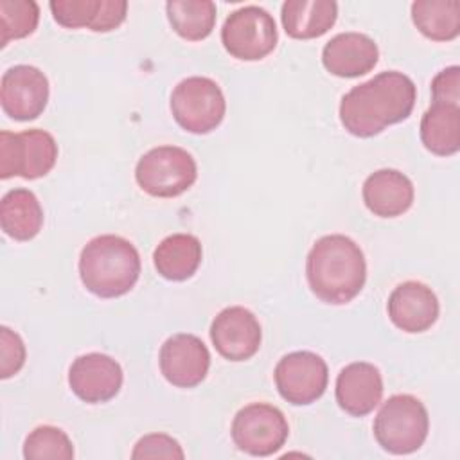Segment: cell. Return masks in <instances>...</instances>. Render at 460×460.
I'll return each instance as SVG.
<instances>
[{"label": "cell", "instance_id": "6da1fadb", "mask_svg": "<svg viewBox=\"0 0 460 460\" xmlns=\"http://www.w3.org/2000/svg\"><path fill=\"white\" fill-rule=\"evenodd\" d=\"M417 99L415 83L402 72L386 70L352 86L340 102L341 126L354 137L370 138L386 126L410 117Z\"/></svg>", "mask_w": 460, "mask_h": 460}, {"label": "cell", "instance_id": "7a4b0ae2", "mask_svg": "<svg viewBox=\"0 0 460 460\" xmlns=\"http://www.w3.org/2000/svg\"><path fill=\"white\" fill-rule=\"evenodd\" d=\"M305 277L316 298L343 305L361 293L367 280V261L359 244L350 237L323 235L307 253Z\"/></svg>", "mask_w": 460, "mask_h": 460}, {"label": "cell", "instance_id": "3957f363", "mask_svg": "<svg viewBox=\"0 0 460 460\" xmlns=\"http://www.w3.org/2000/svg\"><path fill=\"white\" fill-rule=\"evenodd\" d=\"M140 268L135 244L115 234L90 239L79 255L81 282L101 298H117L131 291L140 277Z\"/></svg>", "mask_w": 460, "mask_h": 460}, {"label": "cell", "instance_id": "277c9868", "mask_svg": "<svg viewBox=\"0 0 460 460\" xmlns=\"http://www.w3.org/2000/svg\"><path fill=\"white\" fill-rule=\"evenodd\" d=\"M377 444L392 455H410L424 444L429 431L426 406L410 394H397L383 402L374 419Z\"/></svg>", "mask_w": 460, "mask_h": 460}, {"label": "cell", "instance_id": "5b68a950", "mask_svg": "<svg viewBox=\"0 0 460 460\" xmlns=\"http://www.w3.org/2000/svg\"><path fill=\"white\" fill-rule=\"evenodd\" d=\"M198 178L196 160L178 146H158L140 156L135 167L138 187L155 198H176Z\"/></svg>", "mask_w": 460, "mask_h": 460}, {"label": "cell", "instance_id": "8992f818", "mask_svg": "<svg viewBox=\"0 0 460 460\" xmlns=\"http://www.w3.org/2000/svg\"><path fill=\"white\" fill-rule=\"evenodd\" d=\"M225 111V95L210 77H187L171 93V113L178 126L189 133L207 135L214 131L223 122Z\"/></svg>", "mask_w": 460, "mask_h": 460}, {"label": "cell", "instance_id": "52a82bcc", "mask_svg": "<svg viewBox=\"0 0 460 460\" xmlns=\"http://www.w3.org/2000/svg\"><path fill=\"white\" fill-rule=\"evenodd\" d=\"M58 160V144L45 129L0 133V178L36 180L50 172Z\"/></svg>", "mask_w": 460, "mask_h": 460}, {"label": "cell", "instance_id": "ba28073f", "mask_svg": "<svg viewBox=\"0 0 460 460\" xmlns=\"http://www.w3.org/2000/svg\"><path fill=\"white\" fill-rule=\"evenodd\" d=\"M273 16L259 5H244L228 14L221 29L225 50L241 61H259L277 47Z\"/></svg>", "mask_w": 460, "mask_h": 460}, {"label": "cell", "instance_id": "9c48e42d", "mask_svg": "<svg viewBox=\"0 0 460 460\" xmlns=\"http://www.w3.org/2000/svg\"><path fill=\"white\" fill-rule=\"evenodd\" d=\"M289 426L284 413L268 402H250L232 420L234 444L252 456H270L288 440Z\"/></svg>", "mask_w": 460, "mask_h": 460}, {"label": "cell", "instance_id": "30bf717a", "mask_svg": "<svg viewBox=\"0 0 460 460\" xmlns=\"http://www.w3.org/2000/svg\"><path fill=\"white\" fill-rule=\"evenodd\" d=\"M273 379L284 401L295 406H304L323 395L329 381V368L322 356L311 350H295L279 359Z\"/></svg>", "mask_w": 460, "mask_h": 460}, {"label": "cell", "instance_id": "8fae6325", "mask_svg": "<svg viewBox=\"0 0 460 460\" xmlns=\"http://www.w3.org/2000/svg\"><path fill=\"white\" fill-rule=\"evenodd\" d=\"M49 102V79L32 65H14L0 81V104L5 115L25 122L38 119Z\"/></svg>", "mask_w": 460, "mask_h": 460}, {"label": "cell", "instance_id": "7c38bea8", "mask_svg": "<svg viewBox=\"0 0 460 460\" xmlns=\"http://www.w3.org/2000/svg\"><path fill=\"white\" fill-rule=\"evenodd\" d=\"M214 349L228 361H246L257 354L262 331L255 314L243 305L225 307L210 323Z\"/></svg>", "mask_w": 460, "mask_h": 460}, {"label": "cell", "instance_id": "4fadbf2b", "mask_svg": "<svg viewBox=\"0 0 460 460\" xmlns=\"http://www.w3.org/2000/svg\"><path fill=\"white\" fill-rule=\"evenodd\" d=\"M158 361L167 383L178 388H194L208 374L210 352L198 336L178 332L164 341Z\"/></svg>", "mask_w": 460, "mask_h": 460}, {"label": "cell", "instance_id": "5bb4252c", "mask_svg": "<svg viewBox=\"0 0 460 460\" xmlns=\"http://www.w3.org/2000/svg\"><path fill=\"white\" fill-rule=\"evenodd\" d=\"M124 374L117 359L101 352H88L75 358L68 370L70 390L88 404L113 399L122 386Z\"/></svg>", "mask_w": 460, "mask_h": 460}, {"label": "cell", "instance_id": "9a60e30c", "mask_svg": "<svg viewBox=\"0 0 460 460\" xmlns=\"http://www.w3.org/2000/svg\"><path fill=\"white\" fill-rule=\"evenodd\" d=\"M392 323L410 334L428 331L438 318V298L433 289L419 280H406L394 288L388 296Z\"/></svg>", "mask_w": 460, "mask_h": 460}, {"label": "cell", "instance_id": "2e32d148", "mask_svg": "<svg viewBox=\"0 0 460 460\" xmlns=\"http://www.w3.org/2000/svg\"><path fill=\"white\" fill-rule=\"evenodd\" d=\"M336 402L352 415L365 417L381 402L383 377L376 365L367 361H354L343 367L336 377Z\"/></svg>", "mask_w": 460, "mask_h": 460}, {"label": "cell", "instance_id": "e0dca14e", "mask_svg": "<svg viewBox=\"0 0 460 460\" xmlns=\"http://www.w3.org/2000/svg\"><path fill=\"white\" fill-rule=\"evenodd\" d=\"M379 59L376 41L361 32H340L332 36L323 50L322 63L325 70L338 77H359L368 74Z\"/></svg>", "mask_w": 460, "mask_h": 460}, {"label": "cell", "instance_id": "ac0fdd59", "mask_svg": "<svg viewBox=\"0 0 460 460\" xmlns=\"http://www.w3.org/2000/svg\"><path fill=\"white\" fill-rule=\"evenodd\" d=\"M54 20L66 29L88 27L93 32L117 29L128 14L126 0H52Z\"/></svg>", "mask_w": 460, "mask_h": 460}, {"label": "cell", "instance_id": "d6986e66", "mask_svg": "<svg viewBox=\"0 0 460 460\" xmlns=\"http://www.w3.org/2000/svg\"><path fill=\"white\" fill-rule=\"evenodd\" d=\"M361 194L367 208L377 217L402 216L415 198L411 180L397 169H379L368 174Z\"/></svg>", "mask_w": 460, "mask_h": 460}, {"label": "cell", "instance_id": "ffe728a7", "mask_svg": "<svg viewBox=\"0 0 460 460\" xmlns=\"http://www.w3.org/2000/svg\"><path fill=\"white\" fill-rule=\"evenodd\" d=\"M282 27L293 40L323 36L338 18V4L332 0H286L280 9Z\"/></svg>", "mask_w": 460, "mask_h": 460}, {"label": "cell", "instance_id": "44dd1931", "mask_svg": "<svg viewBox=\"0 0 460 460\" xmlns=\"http://www.w3.org/2000/svg\"><path fill=\"white\" fill-rule=\"evenodd\" d=\"M201 243L192 234H172L160 241L153 252V264L160 277L183 282L190 279L201 264Z\"/></svg>", "mask_w": 460, "mask_h": 460}, {"label": "cell", "instance_id": "7402d4cb", "mask_svg": "<svg viewBox=\"0 0 460 460\" xmlns=\"http://www.w3.org/2000/svg\"><path fill=\"white\" fill-rule=\"evenodd\" d=\"M0 225L14 241L34 239L43 226V208L29 189H11L0 201Z\"/></svg>", "mask_w": 460, "mask_h": 460}, {"label": "cell", "instance_id": "603a6c76", "mask_svg": "<svg viewBox=\"0 0 460 460\" xmlns=\"http://www.w3.org/2000/svg\"><path fill=\"white\" fill-rule=\"evenodd\" d=\"M420 142L437 156H451L460 149V106L431 102L420 119Z\"/></svg>", "mask_w": 460, "mask_h": 460}, {"label": "cell", "instance_id": "cb8c5ba5", "mask_svg": "<svg viewBox=\"0 0 460 460\" xmlns=\"http://www.w3.org/2000/svg\"><path fill=\"white\" fill-rule=\"evenodd\" d=\"M411 20L428 40L451 41L460 34V2L417 0L411 4Z\"/></svg>", "mask_w": 460, "mask_h": 460}, {"label": "cell", "instance_id": "d4e9b609", "mask_svg": "<svg viewBox=\"0 0 460 460\" xmlns=\"http://www.w3.org/2000/svg\"><path fill=\"white\" fill-rule=\"evenodd\" d=\"M165 11L172 31L189 41L205 40L216 25V4L210 0H169Z\"/></svg>", "mask_w": 460, "mask_h": 460}, {"label": "cell", "instance_id": "484cf974", "mask_svg": "<svg viewBox=\"0 0 460 460\" xmlns=\"http://www.w3.org/2000/svg\"><path fill=\"white\" fill-rule=\"evenodd\" d=\"M40 22V5L34 0H0V45L31 36Z\"/></svg>", "mask_w": 460, "mask_h": 460}, {"label": "cell", "instance_id": "4316f807", "mask_svg": "<svg viewBox=\"0 0 460 460\" xmlns=\"http://www.w3.org/2000/svg\"><path fill=\"white\" fill-rule=\"evenodd\" d=\"M23 458L27 460H72L74 446L68 435L56 426L34 428L23 442Z\"/></svg>", "mask_w": 460, "mask_h": 460}, {"label": "cell", "instance_id": "83f0119b", "mask_svg": "<svg viewBox=\"0 0 460 460\" xmlns=\"http://www.w3.org/2000/svg\"><path fill=\"white\" fill-rule=\"evenodd\" d=\"M131 458H167V460H183L185 453L180 442L165 433H149L144 435L133 447Z\"/></svg>", "mask_w": 460, "mask_h": 460}, {"label": "cell", "instance_id": "f1b7e54d", "mask_svg": "<svg viewBox=\"0 0 460 460\" xmlns=\"http://www.w3.org/2000/svg\"><path fill=\"white\" fill-rule=\"evenodd\" d=\"M25 363V343L18 332L0 327V377L9 379L18 374Z\"/></svg>", "mask_w": 460, "mask_h": 460}, {"label": "cell", "instance_id": "f546056e", "mask_svg": "<svg viewBox=\"0 0 460 460\" xmlns=\"http://www.w3.org/2000/svg\"><path fill=\"white\" fill-rule=\"evenodd\" d=\"M431 101L458 104L460 102V68L456 65L440 70L431 81ZM460 106V104H458Z\"/></svg>", "mask_w": 460, "mask_h": 460}]
</instances>
